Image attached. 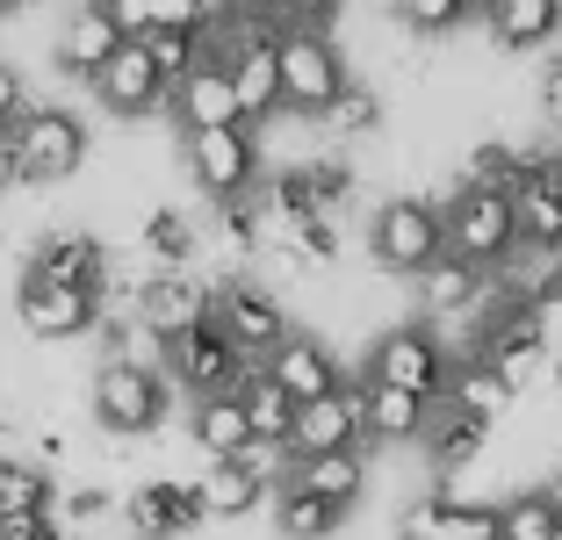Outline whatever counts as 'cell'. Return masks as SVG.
Listing matches in <instances>:
<instances>
[{
    "label": "cell",
    "instance_id": "47",
    "mask_svg": "<svg viewBox=\"0 0 562 540\" xmlns=\"http://www.w3.org/2000/svg\"><path fill=\"white\" fill-rule=\"evenodd\" d=\"M8 188H22V159H15V137L0 131V195H8Z\"/></svg>",
    "mask_w": 562,
    "mask_h": 540
},
{
    "label": "cell",
    "instance_id": "26",
    "mask_svg": "<svg viewBox=\"0 0 562 540\" xmlns=\"http://www.w3.org/2000/svg\"><path fill=\"white\" fill-rule=\"evenodd\" d=\"M418 303H426L432 317H462V311H476V303H483V267H469V260H454V252H440V260L418 274Z\"/></svg>",
    "mask_w": 562,
    "mask_h": 540
},
{
    "label": "cell",
    "instance_id": "22",
    "mask_svg": "<svg viewBox=\"0 0 562 540\" xmlns=\"http://www.w3.org/2000/svg\"><path fill=\"white\" fill-rule=\"evenodd\" d=\"M404 540H491L497 533V505H469V497H418L397 519Z\"/></svg>",
    "mask_w": 562,
    "mask_h": 540
},
{
    "label": "cell",
    "instance_id": "19",
    "mask_svg": "<svg viewBox=\"0 0 562 540\" xmlns=\"http://www.w3.org/2000/svg\"><path fill=\"white\" fill-rule=\"evenodd\" d=\"M131 526H137V540H181V533H195L210 511H202V491L195 483H181V475H166V483H145V491L131 497Z\"/></svg>",
    "mask_w": 562,
    "mask_h": 540
},
{
    "label": "cell",
    "instance_id": "27",
    "mask_svg": "<svg viewBox=\"0 0 562 540\" xmlns=\"http://www.w3.org/2000/svg\"><path fill=\"white\" fill-rule=\"evenodd\" d=\"M483 440H491V426L483 418H469V410H454V404H432V418H426V454H432V469H462V461H476L483 454Z\"/></svg>",
    "mask_w": 562,
    "mask_h": 540
},
{
    "label": "cell",
    "instance_id": "48",
    "mask_svg": "<svg viewBox=\"0 0 562 540\" xmlns=\"http://www.w3.org/2000/svg\"><path fill=\"white\" fill-rule=\"evenodd\" d=\"M210 8V22H238V15H260L267 0H202Z\"/></svg>",
    "mask_w": 562,
    "mask_h": 540
},
{
    "label": "cell",
    "instance_id": "35",
    "mask_svg": "<svg viewBox=\"0 0 562 540\" xmlns=\"http://www.w3.org/2000/svg\"><path fill=\"white\" fill-rule=\"evenodd\" d=\"M447 404H454V410H469V418H483V426H491L497 410L513 404V390H505V382H497L491 368H483V360H462V368H454V382H447Z\"/></svg>",
    "mask_w": 562,
    "mask_h": 540
},
{
    "label": "cell",
    "instance_id": "42",
    "mask_svg": "<svg viewBox=\"0 0 562 540\" xmlns=\"http://www.w3.org/2000/svg\"><path fill=\"white\" fill-rule=\"evenodd\" d=\"M94 8H101L109 22H116V30L131 36V44H137V36H151V0H94Z\"/></svg>",
    "mask_w": 562,
    "mask_h": 540
},
{
    "label": "cell",
    "instance_id": "44",
    "mask_svg": "<svg viewBox=\"0 0 562 540\" xmlns=\"http://www.w3.org/2000/svg\"><path fill=\"white\" fill-rule=\"evenodd\" d=\"M22 109H30V101H22V72L0 58V131H15V115H22Z\"/></svg>",
    "mask_w": 562,
    "mask_h": 540
},
{
    "label": "cell",
    "instance_id": "4",
    "mask_svg": "<svg viewBox=\"0 0 562 540\" xmlns=\"http://www.w3.org/2000/svg\"><path fill=\"white\" fill-rule=\"evenodd\" d=\"M368 382H390V390H412L426 404H447L454 360H447V346L426 325H397V331H382L375 353H368Z\"/></svg>",
    "mask_w": 562,
    "mask_h": 540
},
{
    "label": "cell",
    "instance_id": "46",
    "mask_svg": "<svg viewBox=\"0 0 562 540\" xmlns=\"http://www.w3.org/2000/svg\"><path fill=\"white\" fill-rule=\"evenodd\" d=\"M541 115L562 131V58H548V72H541Z\"/></svg>",
    "mask_w": 562,
    "mask_h": 540
},
{
    "label": "cell",
    "instance_id": "16",
    "mask_svg": "<svg viewBox=\"0 0 562 540\" xmlns=\"http://www.w3.org/2000/svg\"><path fill=\"white\" fill-rule=\"evenodd\" d=\"M260 368L281 382V396H289V404H317V396H331L339 382H347V375H339V360H331V346L311 339V331H289V339L260 360Z\"/></svg>",
    "mask_w": 562,
    "mask_h": 540
},
{
    "label": "cell",
    "instance_id": "15",
    "mask_svg": "<svg viewBox=\"0 0 562 540\" xmlns=\"http://www.w3.org/2000/svg\"><path fill=\"white\" fill-rule=\"evenodd\" d=\"M166 109L181 115V131H188V137H195V131H232V123H246V115H238L232 66H224V58H202V66L188 72L173 94H166Z\"/></svg>",
    "mask_w": 562,
    "mask_h": 540
},
{
    "label": "cell",
    "instance_id": "7",
    "mask_svg": "<svg viewBox=\"0 0 562 540\" xmlns=\"http://www.w3.org/2000/svg\"><path fill=\"white\" fill-rule=\"evenodd\" d=\"M210 325L224 331V339H232L252 368H260V360L274 353L289 331H296V325H289V311H281L260 281H216V289H210Z\"/></svg>",
    "mask_w": 562,
    "mask_h": 540
},
{
    "label": "cell",
    "instance_id": "1",
    "mask_svg": "<svg viewBox=\"0 0 562 540\" xmlns=\"http://www.w3.org/2000/svg\"><path fill=\"white\" fill-rule=\"evenodd\" d=\"M440 216H447V252L483 267V274L519 252V216H513V195H505V188H469L462 180V188L440 202Z\"/></svg>",
    "mask_w": 562,
    "mask_h": 540
},
{
    "label": "cell",
    "instance_id": "31",
    "mask_svg": "<svg viewBox=\"0 0 562 540\" xmlns=\"http://www.w3.org/2000/svg\"><path fill=\"white\" fill-rule=\"evenodd\" d=\"M238 404H246V418H252V440H274V447H289V426H296V404L281 396V382L267 375V368H246V382H238Z\"/></svg>",
    "mask_w": 562,
    "mask_h": 540
},
{
    "label": "cell",
    "instance_id": "34",
    "mask_svg": "<svg viewBox=\"0 0 562 540\" xmlns=\"http://www.w3.org/2000/svg\"><path fill=\"white\" fill-rule=\"evenodd\" d=\"M497 533L505 540H562V505L548 491H519L513 505H497Z\"/></svg>",
    "mask_w": 562,
    "mask_h": 540
},
{
    "label": "cell",
    "instance_id": "20",
    "mask_svg": "<svg viewBox=\"0 0 562 540\" xmlns=\"http://www.w3.org/2000/svg\"><path fill=\"white\" fill-rule=\"evenodd\" d=\"M123 44H131V36H123L116 22H109V15L94 8V0H87L80 15H66V30H58L50 58H58V72H72V80H94V72L109 66V58H116Z\"/></svg>",
    "mask_w": 562,
    "mask_h": 540
},
{
    "label": "cell",
    "instance_id": "28",
    "mask_svg": "<svg viewBox=\"0 0 562 540\" xmlns=\"http://www.w3.org/2000/svg\"><path fill=\"white\" fill-rule=\"evenodd\" d=\"M562 30V0H497L491 8V36L505 50H541Z\"/></svg>",
    "mask_w": 562,
    "mask_h": 540
},
{
    "label": "cell",
    "instance_id": "24",
    "mask_svg": "<svg viewBox=\"0 0 562 540\" xmlns=\"http://www.w3.org/2000/svg\"><path fill=\"white\" fill-rule=\"evenodd\" d=\"M188 426H195V447L210 461H238L252 447V418H246V404H238V390L232 396H202Z\"/></svg>",
    "mask_w": 562,
    "mask_h": 540
},
{
    "label": "cell",
    "instance_id": "29",
    "mask_svg": "<svg viewBox=\"0 0 562 540\" xmlns=\"http://www.w3.org/2000/svg\"><path fill=\"white\" fill-rule=\"evenodd\" d=\"M347 526V505H331V497H311V491H274V533L281 540H331Z\"/></svg>",
    "mask_w": 562,
    "mask_h": 540
},
{
    "label": "cell",
    "instance_id": "30",
    "mask_svg": "<svg viewBox=\"0 0 562 540\" xmlns=\"http://www.w3.org/2000/svg\"><path fill=\"white\" fill-rule=\"evenodd\" d=\"M50 511H58V483L36 461L0 454V519H50Z\"/></svg>",
    "mask_w": 562,
    "mask_h": 540
},
{
    "label": "cell",
    "instance_id": "6",
    "mask_svg": "<svg viewBox=\"0 0 562 540\" xmlns=\"http://www.w3.org/2000/svg\"><path fill=\"white\" fill-rule=\"evenodd\" d=\"M159 418H166V375L131 368V360H101V375H94V426L123 432V440H145V432H159Z\"/></svg>",
    "mask_w": 562,
    "mask_h": 540
},
{
    "label": "cell",
    "instance_id": "9",
    "mask_svg": "<svg viewBox=\"0 0 562 540\" xmlns=\"http://www.w3.org/2000/svg\"><path fill=\"white\" fill-rule=\"evenodd\" d=\"M246 368H252V360L238 353L210 317H202L195 331H181V339H166V375L181 382L195 404H202V396H232L238 382H246Z\"/></svg>",
    "mask_w": 562,
    "mask_h": 540
},
{
    "label": "cell",
    "instance_id": "18",
    "mask_svg": "<svg viewBox=\"0 0 562 540\" xmlns=\"http://www.w3.org/2000/svg\"><path fill=\"white\" fill-rule=\"evenodd\" d=\"M137 317H145L159 339H181V331H195L202 317H210V289H202L195 274H159V267H151V274L137 281Z\"/></svg>",
    "mask_w": 562,
    "mask_h": 540
},
{
    "label": "cell",
    "instance_id": "37",
    "mask_svg": "<svg viewBox=\"0 0 562 540\" xmlns=\"http://www.w3.org/2000/svg\"><path fill=\"white\" fill-rule=\"evenodd\" d=\"M137 44L151 50V66H159V80H166V94L188 80V72L210 58V44H202V30H151V36H137Z\"/></svg>",
    "mask_w": 562,
    "mask_h": 540
},
{
    "label": "cell",
    "instance_id": "14",
    "mask_svg": "<svg viewBox=\"0 0 562 540\" xmlns=\"http://www.w3.org/2000/svg\"><path fill=\"white\" fill-rule=\"evenodd\" d=\"M15 317L30 339H87L101 325V295H80V289H50V281H30L22 274V295H15Z\"/></svg>",
    "mask_w": 562,
    "mask_h": 540
},
{
    "label": "cell",
    "instance_id": "36",
    "mask_svg": "<svg viewBox=\"0 0 562 540\" xmlns=\"http://www.w3.org/2000/svg\"><path fill=\"white\" fill-rule=\"evenodd\" d=\"M274 230H281V260H296V267L339 260V216H296V224H274Z\"/></svg>",
    "mask_w": 562,
    "mask_h": 540
},
{
    "label": "cell",
    "instance_id": "33",
    "mask_svg": "<svg viewBox=\"0 0 562 540\" xmlns=\"http://www.w3.org/2000/svg\"><path fill=\"white\" fill-rule=\"evenodd\" d=\"M145 252L159 274H188V260H195V224H188L181 210H151L145 216Z\"/></svg>",
    "mask_w": 562,
    "mask_h": 540
},
{
    "label": "cell",
    "instance_id": "43",
    "mask_svg": "<svg viewBox=\"0 0 562 540\" xmlns=\"http://www.w3.org/2000/svg\"><path fill=\"white\" fill-rule=\"evenodd\" d=\"M0 540H72V533L50 511V519H0Z\"/></svg>",
    "mask_w": 562,
    "mask_h": 540
},
{
    "label": "cell",
    "instance_id": "32",
    "mask_svg": "<svg viewBox=\"0 0 562 540\" xmlns=\"http://www.w3.org/2000/svg\"><path fill=\"white\" fill-rule=\"evenodd\" d=\"M527 173H533V145H505V137H483V145L469 151V188H505V195H513Z\"/></svg>",
    "mask_w": 562,
    "mask_h": 540
},
{
    "label": "cell",
    "instance_id": "25",
    "mask_svg": "<svg viewBox=\"0 0 562 540\" xmlns=\"http://www.w3.org/2000/svg\"><path fill=\"white\" fill-rule=\"evenodd\" d=\"M195 491H202V511H210V519H246V511L267 505V483L246 461H210V469L195 475Z\"/></svg>",
    "mask_w": 562,
    "mask_h": 540
},
{
    "label": "cell",
    "instance_id": "50",
    "mask_svg": "<svg viewBox=\"0 0 562 540\" xmlns=\"http://www.w3.org/2000/svg\"><path fill=\"white\" fill-rule=\"evenodd\" d=\"M15 8H22V0H0V15H15Z\"/></svg>",
    "mask_w": 562,
    "mask_h": 540
},
{
    "label": "cell",
    "instance_id": "2",
    "mask_svg": "<svg viewBox=\"0 0 562 540\" xmlns=\"http://www.w3.org/2000/svg\"><path fill=\"white\" fill-rule=\"evenodd\" d=\"M368 252H375L382 274H412L418 281L447 252V216H440V202H426V195H390L375 210V224H368Z\"/></svg>",
    "mask_w": 562,
    "mask_h": 540
},
{
    "label": "cell",
    "instance_id": "5",
    "mask_svg": "<svg viewBox=\"0 0 562 540\" xmlns=\"http://www.w3.org/2000/svg\"><path fill=\"white\" fill-rule=\"evenodd\" d=\"M8 137H15V159H22V188L72 180L87 159V131H80V115H66V109H22Z\"/></svg>",
    "mask_w": 562,
    "mask_h": 540
},
{
    "label": "cell",
    "instance_id": "17",
    "mask_svg": "<svg viewBox=\"0 0 562 540\" xmlns=\"http://www.w3.org/2000/svg\"><path fill=\"white\" fill-rule=\"evenodd\" d=\"M87 87H94V101H101L109 115H151V109L166 101V80H159V66H151L145 44H123Z\"/></svg>",
    "mask_w": 562,
    "mask_h": 540
},
{
    "label": "cell",
    "instance_id": "45",
    "mask_svg": "<svg viewBox=\"0 0 562 540\" xmlns=\"http://www.w3.org/2000/svg\"><path fill=\"white\" fill-rule=\"evenodd\" d=\"M58 505H66V519H101V511H109V491H94V483H87V491H66Z\"/></svg>",
    "mask_w": 562,
    "mask_h": 540
},
{
    "label": "cell",
    "instance_id": "23",
    "mask_svg": "<svg viewBox=\"0 0 562 540\" xmlns=\"http://www.w3.org/2000/svg\"><path fill=\"white\" fill-rule=\"evenodd\" d=\"M289 491H311V497H331V505H347L368 491V447H347V454H303L289 461Z\"/></svg>",
    "mask_w": 562,
    "mask_h": 540
},
{
    "label": "cell",
    "instance_id": "52",
    "mask_svg": "<svg viewBox=\"0 0 562 540\" xmlns=\"http://www.w3.org/2000/svg\"><path fill=\"white\" fill-rule=\"evenodd\" d=\"M491 540H505V533H491Z\"/></svg>",
    "mask_w": 562,
    "mask_h": 540
},
{
    "label": "cell",
    "instance_id": "12",
    "mask_svg": "<svg viewBox=\"0 0 562 540\" xmlns=\"http://www.w3.org/2000/svg\"><path fill=\"white\" fill-rule=\"evenodd\" d=\"M519 216V246L562 260V151H533V173L513 188Z\"/></svg>",
    "mask_w": 562,
    "mask_h": 540
},
{
    "label": "cell",
    "instance_id": "8",
    "mask_svg": "<svg viewBox=\"0 0 562 540\" xmlns=\"http://www.w3.org/2000/svg\"><path fill=\"white\" fill-rule=\"evenodd\" d=\"M188 173H195V188L210 202H246L252 180H260V137H252L246 123H232V131H195L188 137Z\"/></svg>",
    "mask_w": 562,
    "mask_h": 540
},
{
    "label": "cell",
    "instance_id": "51",
    "mask_svg": "<svg viewBox=\"0 0 562 540\" xmlns=\"http://www.w3.org/2000/svg\"><path fill=\"white\" fill-rule=\"evenodd\" d=\"M476 8H483V15H491V8H497V0H476Z\"/></svg>",
    "mask_w": 562,
    "mask_h": 540
},
{
    "label": "cell",
    "instance_id": "13",
    "mask_svg": "<svg viewBox=\"0 0 562 540\" xmlns=\"http://www.w3.org/2000/svg\"><path fill=\"white\" fill-rule=\"evenodd\" d=\"M116 274L109 246H101L94 230H50L44 246L30 252V281H50V289H80V295H101Z\"/></svg>",
    "mask_w": 562,
    "mask_h": 540
},
{
    "label": "cell",
    "instance_id": "10",
    "mask_svg": "<svg viewBox=\"0 0 562 540\" xmlns=\"http://www.w3.org/2000/svg\"><path fill=\"white\" fill-rule=\"evenodd\" d=\"M347 447H368L361 390H353V382H339V390L317 396V404H296V426H289V461H303V454H347Z\"/></svg>",
    "mask_w": 562,
    "mask_h": 540
},
{
    "label": "cell",
    "instance_id": "3",
    "mask_svg": "<svg viewBox=\"0 0 562 540\" xmlns=\"http://www.w3.org/2000/svg\"><path fill=\"white\" fill-rule=\"evenodd\" d=\"M274 58H281V109H296V115H325L353 80L325 30H281Z\"/></svg>",
    "mask_w": 562,
    "mask_h": 540
},
{
    "label": "cell",
    "instance_id": "41",
    "mask_svg": "<svg viewBox=\"0 0 562 540\" xmlns=\"http://www.w3.org/2000/svg\"><path fill=\"white\" fill-rule=\"evenodd\" d=\"M151 30H210L202 0H151Z\"/></svg>",
    "mask_w": 562,
    "mask_h": 540
},
{
    "label": "cell",
    "instance_id": "49",
    "mask_svg": "<svg viewBox=\"0 0 562 540\" xmlns=\"http://www.w3.org/2000/svg\"><path fill=\"white\" fill-rule=\"evenodd\" d=\"M548 382H555V390H562V353H555V360H548Z\"/></svg>",
    "mask_w": 562,
    "mask_h": 540
},
{
    "label": "cell",
    "instance_id": "38",
    "mask_svg": "<svg viewBox=\"0 0 562 540\" xmlns=\"http://www.w3.org/2000/svg\"><path fill=\"white\" fill-rule=\"evenodd\" d=\"M325 131H339V137L382 131V94H375V87H361V80H347V94L325 109Z\"/></svg>",
    "mask_w": 562,
    "mask_h": 540
},
{
    "label": "cell",
    "instance_id": "11",
    "mask_svg": "<svg viewBox=\"0 0 562 540\" xmlns=\"http://www.w3.org/2000/svg\"><path fill=\"white\" fill-rule=\"evenodd\" d=\"M347 195H353V166L311 159V166H289V173L267 188V216H274V224H296V216H339Z\"/></svg>",
    "mask_w": 562,
    "mask_h": 540
},
{
    "label": "cell",
    "instance_id": "21",
    "mask_svg": "<svg viewBox=\"0 0 562 540\" xmlns=\"http://www.w3.org/2000/svg\"><path fill=\"white\" fill-rule=\"evenodd\" d=\"M361 390V426H368V440L375 447H404V440H426V418H432V404L426 396H412V390H390V382H353Z\"/></svg>",
    "mask_w": 562,
    "mask_h": 540
},
{
    "label": "cell",
    "instance_id": "40",
    "mask_svg": "<svg viewBox=\"0 0 562 540\" xmlns=\"http://www.w3.org/2000/svg\"><path fill=\"white\" fill-rule=\"evenodd\" d=\"M476 360H483V368H491V375H497V382H505V390L519 396V390H527L533 375H541L548 346H519V353H476Z\"/></svg>",
    "mask_w": 562,
    "mask_h": 540
},
{
    "label": "cell",
    "instance_id": "39",
    "mask_svg": "<svg viewBox=\"0 0 562 540\" xmlns=\"http://www.w3.org/2000/svg\"><path fill=\"white\" fill-rule=\"evenodd\" d=\"M469 15H476V0H397V22L418 30V36H447L454 22H469Z\"/></svg>",
    "mask_w": 562,
    "mask_h": 540
}]
</instances>
